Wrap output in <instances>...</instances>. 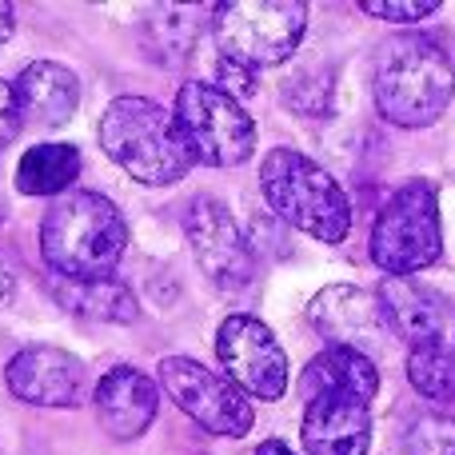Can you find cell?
I'll use <instances>...</instances> for the list:
<instances>
[{
  "label": "cell",
  "mask_w": 455,
  "mask_h": 455,
  "mask_svg": "<svg viewBox=\"0 0 455 455\" xmlns=\"http://www.w3.org/2000/svg\"><path fill=\"white\" fill-rule=\"evenodd\" d=\"M403 455H455V416L448 411H427L411 419L403 435Z\"/></svg>",
  "instance_id": "cell-22"
},
{
  "label": "cell",
  "mask_w": 455,
  "mask_h": 455,
  "mask_svg": "<svg viewBox=\"0 0 455 455\" xmlns=\"http://www.w3.org/2000/svg\"><path fill=\"white\" fill-rule=\"evenodd\" d=\"M379 392V368L371 355L352 352V347H323L312 355V363L299 376V395L307 400H323V395H344V400L371 403Z\"/></svg>",
  "instance_id": "cell-17"
},
{
  "label": "cell",
  "mask_w": 455,
  "mask_h": 455,
  "mask_svg": "<svg viewBox=\"0 0 455 455\" xmlns=\"http://www.w3.org/2000/svg\"><path fill=\"white\" fill-rule=\"evenodd\" d=\"M12 299H16V275H12V267L4 264V256H0V312H4Z\"/></svg>",
  "instance_id": "cell-26"
},
{
  "label": "cell",
  "mask_w": 455,
  "mask_h": 455,
  "mask_svg": "<svg viewBox=\"0 0 455 455\" xmlns=\"http://www.w3.org/2000/svg\"><path fill=\"white\" fill-rule=\"evenodd\" d=\"M80 148L76 144H60V140H48V144H36L20 156L16 164V188L24 196H64L72 192V184L80 180Z\"/></svg>",
  "instance_id": "cell-19"
},
{
  "label": "cell",
  "mask_w": 455,
  "mask_h": 455,
  "mask_svg": "<svg viewBox=\"0 0 455 455\" xmlns=\"http://www.w3.org/2000/svg\"><path fill=\"white\" fill-rule=\"evenodd\" d=\"M408 384L432 403H455V355L448 339L408 347Z\"/></svg>",
  "instance_id": "cell-21"
},
{
  "label": "cell",
  "mask_w": 455,
  "mask_h": 455,
  "mask_svg": "<svg viewBox=\"0 0 455 455\" xmlns=\"http://www.w3.org/2000/svg\"><path fill=\"white\" fill-rule=\"evenodd\" d=\"M443 256V228H440V192L432 180H408L387 196L371 224V259L392 275H416Z\"/></svg>",
  "instance_id": "cell-5"
},
{
  "label": "cell",
  "mask_w": 455,
  "mask_h": 455,
  "mask_svg": "<svg viewBox=\"0 0 455 455\" xmlns=\"http://www.w3.org/2000/svg\"><path fill=\"white\" fill-rule=\"evenodd\" d=\"M8 220V200H4V188H0V224Z\"/></svg>",
  "instance_id": "cell-29"
},
{
  "label": "cell",
  "mask_w": 455,
  "mask_h": 455,
  "mask_svg": "<svg viewBox=\"0 0 455 455\" xmlns=\"http://www.w3.org/2000/svg\"><path fill=\"white\" fill-rule=\"evenodd\" d=\"M360 8L368 16H379V20H395V24H411V20H424L432 16L435 0H360Z\"/></svg>",
  "instance_id": "cell-23"
},
{
  "label": "cell",
  "mask_w": 455,
  "mask_h": 455,
  "mask_svg": "<svg viewBox=\"0 0 455 455\" xmlns=\"http://www.w3.org/2000/svg\"><path fill=\"white\" fill-rule=\"evenodd\" d=\"M259 192L283 224L320 243H339L352 232L347 192L328 168L296 148H272L259 160Z\"/></svg>",
  "instance_id": "cell-4"
},
{
  "label": "cell",
  "mask_w": 455,
  "mask_h": 455,
  "mask_svg": "<svg viewBox=\"0 0 455 455\" xmlns=\"http://www.w3.org/2000/svg\"><path fill=\"white\" fill-rule=\"evenodd\" d=\"M20 120L32 128H64L80 108V80L60 60H32L12 80Z\"/></svg>",
  "instance_id": "cell-16"
},
{
  "label": "cell",
  "mask_w": 455,
  "mask_h": 455,
  "mask_svg": "<svg viewBox=\"0 0 455 455\" xmlns=\"http://www.w3.org/2000/svg\"><path fill=\"white\" fill-rule=\"evenodd\" d=\"M307 32L304 0H228L212 8V36L228 60L243 68H275Z\"/></svg>",
  "instance_id": "cell-6"
},
{
  "label": "cell",
  "mask_w": 455,
  "mask_h": 455,
  "mask_svg": "<svg viewBox=\"0 0 455 455\" xmlns=\"http://www.w3.org/2000/svg\"><path fill=\"white\" fill-rule=\"evenodd\" d=\"M92 403H96V419H100L104 432L120 443H132L156 419L160 392L140 368H112L96 384Z\"/></svg>",
  "instance_id": "cell-13"
},
{
  "label": "cell",
  "mask_w": 455,
  "mask_h": 455,
  "mask_svg": "<svg viewBox=\"0 0 455 455\" xmlns=\"http://www.w3.org/2000/svg\"><path fill=\"white\" fill-rule=\"evenodd\" d=\"M12 28H16V8L8 4V0H0V44H8Z\"/></svg>",
  "instance_id": "cell-27"
},
{
  "label": "cell",
  "mask_w": 455,
  "mask_h": 455,
  "mask_svg": "<svg viewBox=\"0 0 455 455\" xmlns=\"http://www.w3.org/2000/svg\"><path fill=\"white\" fill-rule=\"evenodd\" d=\"M128 220L108 196L72 188L40 220V256L60 280H104L128 251Z\"/></svg>",
  "instance_id": "cell-1"
},
{
  "label": "cell",
  "mask_w": 455,
  "mask_h": 455,
  "mask_svg": "<svg viewBox=\"0 0 455 455\" xmlns=\"http://www.w3.org/2000/svg\"><path fill=\"white\" fill-rule=\"evenodd\" d=\"M451 355H455V339H451Z\"/></svg>",
  "instance_id": "cell-30"
},
{
  "label": "cell",
  "mask_w": 455,
  "mask_h": 455,
  "mask_svg": "<svg viewBox=\"0 0 455 455\" xmlns=\"http://www.w3.org/2000/svg\"><path fill=\"white\" fill-rule=\"evenodd\" d=\"M371 96L387 124L427 128L455 100V64L440 40L424 32H400L379 48Z\"/></svg>",
  "instance_id": "cell-2"
},
{
  "label": "cell",
  "mask_w": 455,
  "mask_h": 455,
  "mask_svg": "<svg viewBox=\"0 0 455 455\" xmlns=\"http://www.w3.org/2000/svg\"><path fill=\"white\" fill-rule=\"evenodd\" d=\"M48 288H52L56 304L76 315H88V320H100V323L136 320V296L116 275H104V280H60V275H52Z\"/></svg>",
  "instance_id": "cell-18"
},
{
  "label": "cell",
  "mask_w": 455,
  "mask_h": 455,
  "mask_svg": "<svg viewBox=\"0 0 455 455\" xmlns=\"http://www.w3.org/2000/svg\"><path fill=\"white\" fill-rule=\"evenodd\" d=\"M256 455H296V451H291L283 440H264V443L256 448Z\"/></svg>",
  "instance_id": "cell-28"
},
{
  "label": "cell",
  "mask_w": 455,
  "mask_h": 455,
  "mask_svg": "<svg viewBox=\"0 0 455 455\" xmlns=\"http://www.w3.org/2000/svg\"><path fill=\"white\" fill-rule=\"evenodd\" d=\"M96 140L120 172L148 188H172L192 172L176 116L148 96H116L96 124Z\"/></svg>",
  "instance_id": "cell-3"
},
{
  "label": "cell",
  "mask_w": 455,
  "mask_h": 455,
  "mask_svg": "<svg viewBox=\"0 0 455 455\" xmlns=\"http://www.w3.org/2000/svg\"><path fill=\"white\" fill-rule=\"evenodd\" d=\"M184 235L196 256L200 272L216 283L220 291H243L256 275V251L243 240L240 224L232 212L212 196L192 200L188 216H184Z\"/></svg>",
  "instance_id": "cell-10"
},
{
  "label": "cell",
  "mask_w": 455,
  "mask_h": 455,
  "mask_svg": "<svg viewBox=\"0 0 455 455\" xmlns=\"http://www.w3.org/2000/svg\"><path fill=\"white\" fill-rule=\"evenodd\" d=\"M307 320L328 339V347H352L363 355L387 352V344L395 339L379 291L355 288V283H331L315 291L307 304Z\"/></svg>",
  "instance_id": "cell-11"
},
{
  "label": "cell",
  "mask_w": 455,
  "mask_h": 455,
  "mask_svg": "<svg viewBox=\"0 0 455 455\" xmlns=\"http://www.w3.org/2000/svg\"><path fill=\"white\" fill-rule=\"evenodd\" d=\"M299 440L307 455H368L371 448V411L360 400L323 395L307 400Z\"/></svg>",
  "instance_id": "cell-15"
},
{
  "label": "cell",
  "mask_w": 455,
  "mask_h": 455,
  "mask_svg": "<svg viewBox=\"0 0 455 455\" xmlns=\"http://www.w3.org/2000/svg\"><path fill=\"white\" fill-rule=\"evenodd\" d=\"M20 128H24V120H20V104H16V88L0 76V152L20 136Z\"/></svg>",
  "instance_id": "cell-25"
},
{
  "label": "cell",
  "mask_w": 455,
  "mask_h": 455,
  "mask_svg": "<svg viewBox=\"0 0 455 455\" xmlns=\"http://www.w3.org/2000/svg\"><path fill=\"white\" fill-rule=\"evenodd\" d=\"M200 32H204V20H200L196 8L160 4V8H152V20H148V48L164 64L176 68V64H184L196 52Z\"/></svg>",
  "instance_id": "cell-20"
},
{
  "label": "cell",
  "mask_w": 455,
  "mask_h": 455,
  "mask_svg": "<svg viewBox=\"0 0 455 455\" xmlns=\"http://www.w3.org/2000/svg\"><path fill=\"white\" fill-rule=\"evenodd\" d=\"M379 304H384L395 339H408L411 347L432 344V339H448L451 304L432 283L416 280V275H392L379 288Z\"/></svg>",
  "instance_id": "cell-14"
},
{
  "label": "cell",
  "mask_w": 455,
  "mask_h": 455,
  "mask_svg": "<svg viewBox=\"0 0 455 455\" xmlns=\"http://www.w3.org/2000/svg\"><path fill=\"white\" fill-rule=\"evenodd\" d=\"M4 384L28 408H80L88 392V371L64 347L28 344L8 360Z\"/></svg>",
  "instance_id": "cell-12"
},
{
  "label": "cell",
  "mask_w": 455,
  "mask_h": 455,
  "mask_svg": "<svg viewBox=\"0 0 455 455\" xmlns=\"http://www.w3.org/2000/svg\"><path fill=\"white\" fill-rule=\"evenodd\" d=\"M156 371H160V384H164V395L188 419H196L204 432L228 435V440H240V435L251 432L256 411H251L248 395L224 371L204 368L192 355H168V360H160Z\"/></svg>",
  "instance_id": "cell-8"
},
{
  "label": "cell",
  "mask_w": 455,
  "mask_h": 455,
  "mask_svg": "<svg viewBox=\"0 0 455 455\" xmlns=\"http://www.w3.org/2000/svg\"><path fill=\"white\" fill-rule=\"evenodd\" d=\"M216 88H224L232 100H248L251 92H256V72L251 68H243V64H235V60H228V56H220L216 60V80H212Z\"/></svg>",
  "instance_id": "cell-24"
},
{
  "label": "cell",
  "mask_w": 455,
  "mask_h": 455,
  "mask_svg": "<svg viewBox=\"0 0 455 455\" xmlns=\"http://www.w3.org/2000/svg\"><path fill=\"white\" fill-rule=\"evenodd\" d=\"M216 355L224 376L256 400H280L288 392V352L280 347L275 331L256 315H228L216 328Z\"/></svg>",
  "instance_id": "cell-9"
},
{
  "label": "cell",
  "mask_w": 455,
  "mask_h": 455,
  "mask_svg": "<svg viewBox=\"0 0 455 455\" xmlns=\"http://www.w3.org/2000/svg\"><path fill=\"white\" fill-rule=\"evenodd\" d=\"M172 116L192 164L235 168L243 160H251V152H256V120L243 112L240 100H232L212 80L180 84Z\"/></svg>",
  "instance_id": "cell-7"
}]
</instances>
